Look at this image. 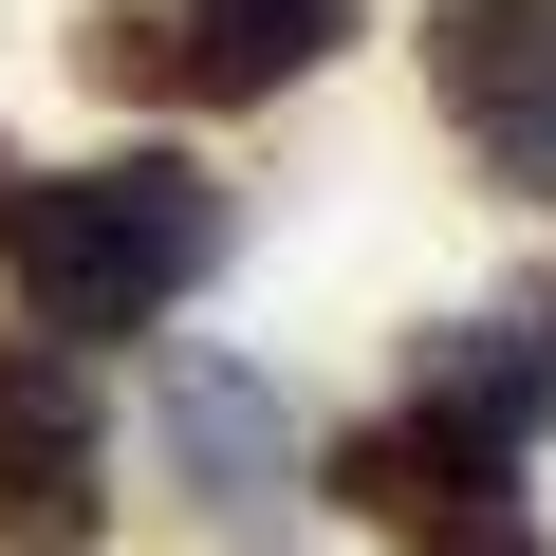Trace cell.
<instances>
[{
  "label": "cell",
  "instance_id": "obj_8",
  "mask_svg": "<svg viewBox=\"0 0 556 556\" xmlns=\"http://www.w3.org/2000/svg\"><path fill=\"white\" fill-rule=\"evenodd\" d=\"M0 204H20V167H0Z\"/></svg>",
  "mask_w": 556,
  "mask_h": 556
},
{
  "label": "cell",
  "instance_id": "obj_7",
  "mask_svg": "<svg viewBox=\"0 0 556 556\" xmlns=\"http://www.w3.org/2000/svg\"><path fill=\"white\" fill-rule=\"evenodd\" d=\"M427 408H445V427H482V445H538V427H556V298L464 316V334L427 353Z\"/></svg>",
  "mask_w": 556,
  "mask_h": 556
},
{
  "label": "cell",
  "instance_id": "obj_3",
  "mask_svg": "<svg viewBox=\"0 0 556 556\" xmlns=\"http://www.w3.org/2000/svg\"><path fill=\"white\" fill-rule=\"evenodd\" d=\"M501 464H519V445H482V427H445V408H390V427L334 445V501H353L371 538H408V556H556Z\"/></svg>",
  "mask_w": 556,
  "mask_h": 556
},
{
  "label": "cell",
  "instance_id": "obj_5",
  "mask_svg": "<svg viewBox=\"0 0 556 556\" xmlns=\"http://www.w3.org/2000/svg\"><path fill=\"white\" fill-rule=\"evenodd\" d=\"M427 93L501 186H556V0H445L427 20Z\"/></svg>",
  "mask_w": 556,
  "mask_h": 556
},
{
  "label": "cell",
  "instance_id": "obj_6",
  "mask_svg": "<svg viewBox=\"0 0 556 556\" xmlns=\"http://www.w3.org/2000/svg\"><path fill=\"white\" fill-rule=\"evenodd\" d=\"M149 408H167V464H186V501H278V390L241 371V353H167L149 371Z\"/></svg>",
  "mask_w": 556,
  "mask_h": 556
},
{
  "label": "cell",
  "instance_id": "obj_4",
  "mask_svg": "<svg viewBox=\"0 0 556 556\" xmlns=\"http://www.w3.org/2000/svg\"><path fill=\"white\" fill-rule=\"evenodd\" d=\"M93 519H112V427H93L75 334H0V538L75 556Z\"/></svg>",
  "mask_w": 556,
  "mask_h": 556
},
{
  "label": "cell",
  "instance_id": "obj_2",
  "mask_svg": "<svg viewBox=\"0 0 556 556\" xmlns=\"http://www.w3.org/2000/svg\"><path fill=\"white\" fill-rule=\"evenodd\" d=\"M334 38H353V0H93L75 75L149 93V112H260V93H298Z\"/></svg>",
  "mask_w": 556,
  "mask_h": 556
},
{
  "label": "cell",
  "instance_id": "obj_1",
  "mask_svg": "<svg viewBox=\"0 0 556 556\" xmlns=\"http://www.w3.org/2000/svg\"><path fill=\"white\" fill-rule=\"evenodd\" d=\"M0 260H20L38 334H149L223 278V186L186 149H112V167H56L0 204Z\"/></svg>",
  "mask_w": 556,
  "mask_h": 556
}]
</instances>
